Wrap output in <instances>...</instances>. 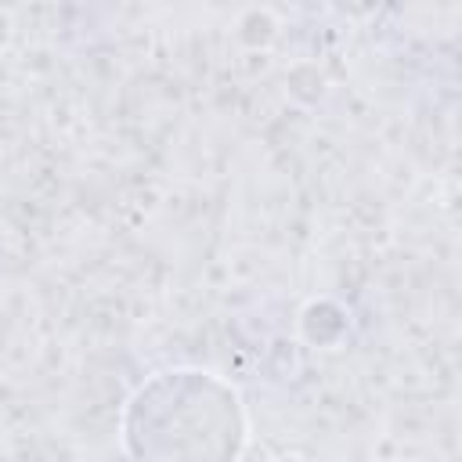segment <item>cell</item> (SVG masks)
<instances>
[{
  "mask_svg": "<svg viewBox=\"0 0 462 462\" xmlns=\"http://www.w3.org/2000/svg\"><path fill=\"white\" fill-rule=\"evenodd\" d=\"M119 430L130 462H238L249 419L227 379L166 368L134 390Z\"/></svg>",
  "mask_w": 462,
  "mask_h": 462,
  "instance_id": "1",
  "label": "cell"
},
{
  "mask_svg": "<svg viewBox=\"0 0 462 462\" xmlns=\"http://www.w3.org/2000/svg\"><path fill=\"white\" fill-rule=\"evenodd\" d=\"M274 462H307V458H300V455H285V458H274Z\"/></svg>",
  "mask_w": 462,
  "mask_h": 462,
  "instance_id": "2",
  "label": "cell"
}]
</instances>
